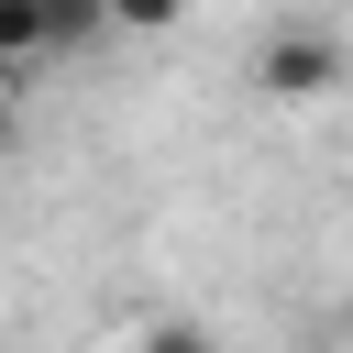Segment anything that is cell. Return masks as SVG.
Wrapping results in <instances>:
<instances>
[{
  "mask_svg": "<svg viewBox=\"0 0 353 353\" xmlns=\"http://www.w3.org/2000/svg\"><path fill=\"white\" fill-rule=\"evenodd\" d=\"M342 77H353V66H342V44H331V33H309V22H287V33H265V44H254V88H265L276 110H320Z\"/></svg>",
  "mask_w": 353,
  "mask_h": 353,
  "instance_id": "1",
  "label": "cell"
},
{
  "mask_svg": "<svg viewBox=\"0 0 353 353\" xmlns=\"http://www.w3.org/2000/svg\"><path fill=\"white\" fill-rule=\"evenodd\" d=\"M132 353H221V342H210V331H199V320H154V331H143V342H132Z\"/></svg>",
  "mask_w": 353,
  "mask_h": 353,
  "instance_id": "5",
  "label": "cell"
},
{
  "mask_svg": "<svg viewBox=\"0 0 353 353\" xmlns=\"http://www.w3.org/2000/svg\"><path fill=\"white\" fill-rule=\"evenodd\" d=\"M44 33L55 44H88V33H110V0H44Z\"/></svg>",
  "mask_w": 353,
  "mask_h": 353,
  "instance_id": "3",
  "label": "cell"
},
{
  "mask_svg": "<svg viewBox=\"0 0 353 353\" xmlns=\"http://www.w3.org/2000/svg\"><path fill=\"white\" fill-rule=\"evenodd\" d=\"M176 11H188V0H110L121 33H176Z\"/></svg>",
  "mask_w": 353,
  "mask_h": 353,
  "instance_id": "4",
  "label": "cell"
},
{
  "mask_svg": "<svg viewBox=\"0 0 353 353\" xmlns=\"http://www.w3.org/2000/svg\"><path fill=\"white\" fill-rule=\"evenodd\" d=\"M0 55H11V66L55 55V33H44V0H0Z\"/></svg>",
  "mask_w": 353,
  "mask_h": 353,
  "instance_id": "2",
  "label": "cell"
}]
</instances>
